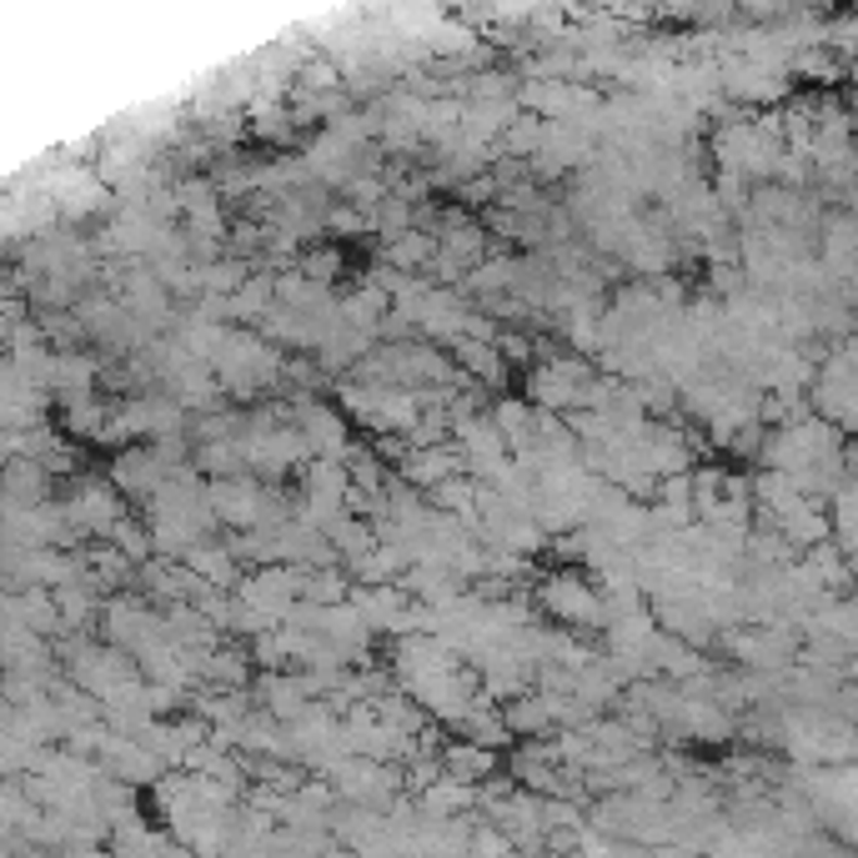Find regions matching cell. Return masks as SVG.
I'll return each instance as SVG.
<instances>
[{
    "label": "cell",
    "instance_id": "cell-2",
    "mask_svg": "<svg viewBox=\"0 0 858 858\" xmlns=\"http://www.w3.org/2000/svg\"><path fill=\"white\" fill-rule=\"evenodd\" d=\"M443 768L452 773V779H482L487 768H493V754L482 748V743H457V748H447L443 754Z\"/></svg>",
    "mask_w": 858,
    "mask_h": 858
},
{
    "label": "cell",
    "instance_id": "cell-1",
    "mask_svg": "<svg viewBox=\"0 0 858 858\" xmlns=\"http://www.w3.org/2000/svg\"><path fill=\"white\" fill-rule=\"evenodd\" d=\"M301 432H307V443H312V452H322V457L347 452V427H341V416L332 412V407H322V402H301Z\"/></svg>",
    "mask_w": 858,
    "mask_h": 858
}]
</instances>
